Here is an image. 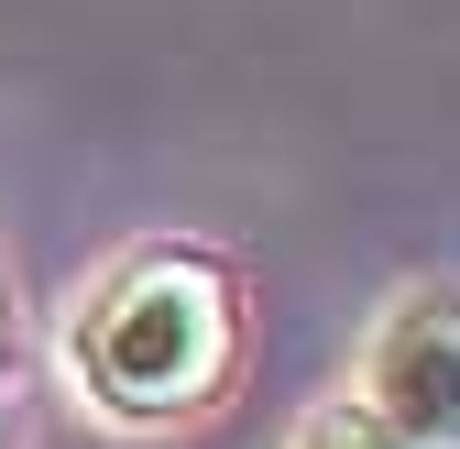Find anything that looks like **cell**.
<instances>
[{
	"label": "cell",
	"instance_id": "obj_1",
	"mask_svg": "<svg viewBox=\"0 0 460 449\" xmlns=\"http://www.w3.org/2000/svg\"><path fill=\"white\" fill-rule=\"evenodd\" d=\"M77 395L121 427H176L219 406L230 362H242V274L198 242H143L77 296L66 329Z\"/></svg>",
	"mask_w": 460,
	"mask_h": 449
},
{
	"label": "cell",
	"instance_id": "obj_2",
	"mask_svg": "<svg viewBox=\"0 0 460 449\" xmlns=\"http://www.w3.org/2000/svg\"><path fill=\"white\" fill-rule=\"evenodd\" d=\"M351 395L428 449H460V286H406L373 318Z\"/></svg>",
	"mask_w": 460,
	"mask_h": 449
},
{
	"label": "cell",
	"instance_id": "obj_3",
	"mask_svg": "<svg viewBox=\"0 0 460 449\" xmlns=\"http://www.w3.org/2000/svg\"><path fill=\"white\" fill-rule=\"evenodd\" d=\"M285 449H428V438H406L394 417H373L362 395H340V406H318V417H296V438Z\"/></svg>",
	"mask_w": 460,
	"mask_h": 449
},
{
	"label": "cell",
	"instance_id": "obj_4",
	"mask_svg": "<svg viewBox=\"0 0 460 449\" xmlns=\"http://www.w3.org/2000/svg\"><path fill=\"white\" fill-rule=\"evenodd\" d=\"M0 383H12V274H0Z\"/></svg>",
	"mask_w": 460,
	"mask_h": 449
},
{
	"label": "cell",
	"instance_id": "obj_5",
	"mask_svg": "<svg viewBox=\"0 0 460 449\" xmlns=\"http://www.w3.org/2000/svg\"><path fill=\"white\" fill-rule=\"evenodd\" d=\"M0 449H12V406H0Z\"/></svg>",
	"mask_w": 460,
	"mask_h": 449
}]
</instances>
